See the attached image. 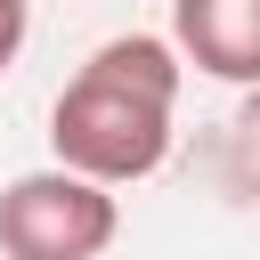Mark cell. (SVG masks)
<instances>
[{
    "label": "cell",
    "instance_id": "cell-1",
    "mask_svg": "<svg viewBox=\"0 0 260 260\" xmlns=\"http://www.w3.org/2000/svg\"><path fill=\"white\" fill-rule=\"evenodd\" d=\"M179 81L187 57L162 32H114L98 41L73 81L49 106V154L98 187H138L171 162V122H179Z\"/></svg>",
    "mask_w": 260,
    "mask_h": 260
},
{
    "label": "cell",
    "instance_id": "cell-4",
    "mask_svg": "<svg viewBox=\"0 0 260 260\" xmlns=\"http://www.w3.org/2000/svg\"><path fill=\"white\" fill-rule=\"evenodd\" d=\"M24 32H32V0H0V73L24 57Z\"/></svg>",
    "mask_w": 260,
    "mask_h": 260
},
{
    "label": "cell",
    "instance_id": "cell-3",
    "mask_svg": "<svg viewBox=\"0 0 260 260\" xmlns=\"http://www.w3.org/2000/svg\"><path fill=\"white\" fill-rule=\"evenodd\" d=\"M171 49L228 89H260V0H171Z\"/></svg>",
    "mask_w": 260,
    "mask_h": 260
},
{
    "label": "cell",
    "instance_id": "cell-6",
    "mask_svg": "<svg viewBox=\"0 0 260 260\" xmlns=\"http://www.w3.org/2000/svg\"><path fill=\"white\" fill-rule=\"evenodd\" d=\"M252 195H260V179H252Z\"/></svg>",
    "mask_w": 260,
    "mask_h": 260
},
{
    "label": "cell",
    "instance_id": "cell-2",
    "mask_svg": "<svg viewBox=\"0 0 260 260\" xmlns=\"http://www.w3.org/2000/svg\"><path fill=\"white\" fill-rule=\"evenodd\" d=\"M114 236H122V195L65 162L16 171L0 187V260H98Z\"/></svg>",
    "mask_w": 260,
    "mask_h": 260
},
{
    "label": "cell",
    "instance_id": "cell-5",
    "mask_svg": "<svg viewBox=\"0 0 260 260\" xmlns=\"http://www.w3.org/2000/svg\"><path fill=\"white\" fill-rule=\"evenodd\" d=\"M252 114H260V89H252Z\"/></svg>",
    "mask_w": 260,
    "mask_h": 260
}]
</instances>
